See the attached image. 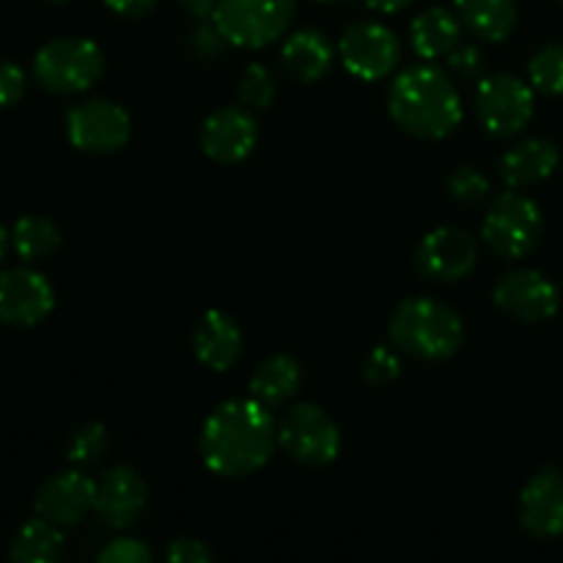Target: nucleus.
I'll use <instances>...</instances> for the list:
<instances>
[{
    "mask_svg": "<svg viewBox=\"0 0 563 563\" xmlns=\"http://www.w3.org/2000/svg\"><path fill=\"white\" fill-rule=\"evenodd\" d=\"M9 242H11V234H9V231H5V225L0 223V262H3L5 251H9Z\"/></svg>",
    "mask_w": 563,
    "mask_h": 563,
    "instance_id": "nucleus-39",
    "label": "nucleus"
},
{
    "mask_svg": "<svg viewBox=\"0 0 563 563\" xmlns=\"http://www.w3.org/2000/svg\"><path fill=\"white\" fill-rule=\"evenodd\" d=\"M449 69L462 80H478L484 77V55L476 44H456L445 58Z\"/></svg>",
    "mask_w": 563,
    "mask_h": 563,
    "instance_id": "nucleus-33",
    "label": "nucleus"
},
{
    "mask_svg": "<svg viewBox=\"0 0 563 563\" xmlns=\"http://www.w3.org/2000/svg\"><path fill=\"white\" fill-rule=\"evenodd\" d=\"M258 143V121L245 104H229L207 115L201 126V152L212 163L236 165L253 154Z\"/></svg>",
    "mask_w": 563,
    "mask_h": 563,
    "instance_id": "nucleus-14",
    "label": "nucleus"
},
{
    "mask_svg": "<svg viewBox=\"0 0 563 563\" xmlns=\"http://www.w3.org/2000/svg\"><path fill=\"white\" fill-rule=\"evenodd\" d=\"M493 302L506 317L517 319V322L537 324L548 322L559 313L561 295L559 286L539 269H515V273H506L495 284Z\"/></svg>",
    "mask_w": 563,
    "mask_h": 563,
    "instance_id": "nucleus-12",
    "label": "nucleus"
},
{
    "mask_svg": "<svg viewBox=\"0 0 563 563\" xmlns=\"http://www.w3.org/2000/svg\"><path fill=\"white\" fill-rule=\"evenodd\" d=\"M339 58L357 80H383L401 58V42L383 22H355L341 33Z\"/></svg>",
    "mask_w": 563,
    "mask_h": 563,
    "instance_id": "nucleus-10",
    "label": "nucleus"
},
{
    "mask_svg": "<svg viewBox=\"0 0 563 563\" xmlns=\"http://www.w3.org/2000/svg\"><path fill=\"white\" fill-rule=\"evenodd\" d=\"M64 528L36 517L14 533L9 544V559L14 563H55L64 555Z\"/></svg>",
    "mask_w": 563,
    "mask_h": 563,
    "instance_id": "nucleus-24",
    "label": "nucleus"
},
{
    "mask_svg": "<svg viewBox=\"0 0 563 563\" xmlns=\"http://www.w3.org/2000/svg\"><path fill=\"white\" fill-rule=\"evenodd\" d=\"M528 77L537 91L563 97V42H553L539 49L528 64Z\"/></svg>",
    "mask_w": 563,
    "mask_h": 563,
    "instance_id": "nucleus-27",
    "label": "nucleus"
},
{
    "mask_svg": "<svg viewBox=\"0 0 563 563\" xmlns=\"http://www.w3.org/2000/svg\"><path fill=\"white\" fill-rule=\"evenodd\" d=\"M295 11V0H220L212 20L231 47L258 49L289 31Z\"/></svg>",
    "mask_w": 563,
    "mask_h": 563,
    "instance_id": "nucleus-5",
    "label": "nucleus"
},
{
    "mask_svg": "<svg viewBox=\"0 0 563 563\" xmlns=\"http://www.w3.org/2000/svg\"><path fill=\"white\" fill-rule=\"evenodd\" d=\"M449 192L460 203H478L482 198H487L489 179L473 165H462L449 176Z\"/></svg>",
    "mask_w": 563,
    "mask_h": 563,
    "instance_id": "nucleus-30",
    "label": "nucleus"
},
{
    "mask_svg": "<svg viewBox=\"0 0 563 563\" xmlns=\"http://www.w3.org/2000/svg\"><path fill=\"white\" fill-rule=\"evenodd\" d=\"M401 377V361L396 355V346H374L366 357V366H363V379L374 388H385V385L396 383Z\"/></svg>",
    "mask_w": 563,
    "mask_h": 563,
    "instance_id": "nucleus-29",
    "label": "nucleus"
},
{
    "mask_svg": "<svg viewBox=\"0 0 563 563\" xmlns=\"http://www.w3.org/2000/svg\"><path fill=\"white\" fill-rule=\"evenodd\" d=\"M108 427L99 421H86L80 427L71 429L69 440H66V456H69L71 465L88 467L97 465L104 454H108Z\"/></svg>",
    "mask_w": 563,
    "mask_h": 563,
    "instance_id": "nucleus-26",
    "label": "nucleus"
},
{
    "mask_svg": "<svg viewBox=\"0 0 563 563\" xmlns=\"http://www.w3.org/2000/svg\"><path fill=\"white\" fill-rule=\"evenodd\" d=\"M544 220L537 201L522 192L509 190L489 207L482 225V240L500 258H522L537 251L542 240Z\"/></svg>",
    "mask_w": 563,
    "mask_h": 563,
    "instance_id": "nucleus-6",
    "label": "nucleus"
},
{
    "mask_svg": "<svg viewBox=\"0 0 563 563\" xmlns=\"http://www.w3.org/2000/svg\"><path fill=\"white\" fill-rule=\"evenodd\" d=\"M154 559L152 550L132 537H119L110 544H104L102 553L97 555L99 563H148Z\"/></svg>",
    "mask_w": 563,
    "mask_h": 563,
    "instance_id": "nucleus-32",
    "label": "nucleus"
},
{
    "mask_svg": "<svg viewBox=\"0 0 563 563\" xmlns=\"http://www.w3.org/2000/svg\"><path fill=\"white\" fill-rule=\"evenodd\" d=\"M165 559L170 563H209L214 555L212 550L203 542H198V539H176V542L168 544Z\"/></svg>",
    "mask_w": 563,
    "mask_h": 563,
    "instance_id": "nucleus-35",
    "label": "nucleus"
},
{
    "mask_svg": "<svg viewBox=\"0 0 563 563\" xmlns=\"http://www.w3.org/2000/svg\"><path fill=\"white\" fill-rule=\"evenodd\" d=\"M462 22L456 11L429 9L418 14L410 25V44L418 58L438 60L449 58L451 49L460 44Z\"/></svg>",
    "mask_w": 563,
    "mask_h": 563,
    "instance_id": "nucleus-21",
    "label": "nucleus"
},
{
    "mask_svg": "<svg viewBox=\"0 0 563 563\" xmlns=\"http://www.w3.org/2000/svg\"><path fill=\"white\" fill-rule=\"evenodd\" d=\"M132 121L119 102L86 99L66 113V137L77 152L113 154L130 143Z\"/></svg>",
    "mask_w": 563,
    "mask_h": 563,
    "instance_id": "nucleus-9",
    "label": "nucleus"
},
{
    "mask_svg": "<svg viewBox=\"0 0 563 563\" xmlns=\"http://www.w3.org/2000/svg\"><path fill=\"white\" fill-rule=\"evenodd\" d=\"M388 339L396 350L418 361H449L465 344V322L434 297H407L390 313Z\"/></svg>",
    "mask_w": 563,
    "mask_h": 563,
    "instance_id": "nucleus-3",
    "label": "nucleus"
},
{
    "mask_svg": "<svg viewBox=\"0 0 563 563\" xmlns=\"http://www.w3.org/2000/svg\"><path fill=\"white\" fill-rule=\"evenodd\" d=\"M278 445L300 465L324 467L341 454V429L328 410L306 401L278 423Z\"/></svg>",
    "mask_w": 563,
    "mask_h": 563,
    "instance_id": "nucleus-7",
    "label": "nucleus"
},
{
    "mask_svg": "<svg viewBox=\"0 0 563 563\" xmlns=\"http://www.w3.org/2000/svg\"><path fill=\"white\" fill-rule=\"evenodd\" d=\"M55 289L31 267L0 273V322L11 328H36L53 313Z\"/></svg>",
    "mask_w": 563,
    "mask_h": 563,
    "instance_id": "nucleus-13",
    "label": "nucleus"
},
{
    "mask_svg": "<svg viewBox=\"0 0 563 563\" xmlns=\"http://www.w3.org/2000/svg\"><path fill=\"white\" fill-rule=\"evenodd\" d=\"M317 3H330V0H317Z\"/></svg>",
    "mask_w": 563,
    "mask_h": 563,
    "instance_id": "nucleus-41",
    "label": "nucleus"
},
{
    "mask_svg": "<svg viewBox=\"0 0 563 563\" xmlns=\"http://www.w3.org/2000/svg\"><path fill=\"white\" fill-rule=\"evenodd\" d=\"M225 47H229V42H225V36L220 33V27L214 25V20L198 22L196 27L187 31V49H190V55H196V58L212 60L218 58Z\"/></svg>",
    "mask_w": 563,
    "mask_h": 563,
    "instance_id": "nucleus-31",
    "label": "nucleus"
},
{
    "mask_svg": "<svg viewBox=\"0 0 563 563\" xmlns=\"http://www.w3.org/2000/svg\"><path fill=\"white\" fill-rule=\"evenodd\" d=\"M278 449V423L267 405L251 399H229L203 421L198 451L214 476L242 478L262 471Z\"/></svg>",
    "mask_w": 563,
    "mask_h": 563,
    "instance_id": "nucleus-1",
    "label": "nucleus"
},
{
    "mask_svg": "<svg viewBox=\"0 0 563 563\" xmlns=\"http://www.w3.org/2000/svg\"><path fill=\"white\" fill-rule=\"evenodd\" d=\"M192 352L209 372H229L242 355V330L236 319L218 308L203 313L192 330Z\"/></svg>",
    "mask_w": 563,
    "mask_h": 563,
    "instance_id": "nucleus-18",
    "label": "nucleus"
},
{
    "mask_svg": "<svg viewBox=\"0 0 563 563\" xmlns=\"http://www.w3.org/2000/svg\"><path fill=\"white\" fill-rule=\"evenodd\" d=\"M561 163L559 146L548 137H528L500 157L498 174L511 190L550 179Z\"/></svg>",
    "mask_w": 563,
    "mask_h": 563,
    "instance_id": "nucleus-19",
    "label": "nucleus"
},
{
    "mask_svg": "<svg viewBox=\"0 0 563 563\" xmlns=\"http://www.w3.org/2000/svg\"><path fill=\"white\" fill-rule=\"evenodd\" d=\"M60 229L44 214H25L11 229V245L22 262H42L60 247Z\"/></svg>",
    "mask_w": 563,
    "mask_h": 563,
    "instance_id": "nucleus-25",
    "label": "nucleus"
},
{
    "mask_svg": "<svg viewBox=\"0 0 563 563\" xmlns=\"http://www.w3.org/2000/svg\"><path fill=\"white\" fill-rule=\"evenodd\" d=\"M104 5L119 16H146L157 0H104Z\"/></svg>",
    "mask_w": 563,
    "mask_h": 563,
    "instance_id": "nucleus-36",
    "label": "nucleus"
},
{
    "mask_svg": "<svg viewBox=\"0 0 563 563\" xmlns=\"http://www.w3.org/2000/svg\"><path fill=\"white\" fill-rule=\"evenodd\" d=\"M27 77L14 60H0V108H11L25 97Z\"/></svg>",
    "mask_w": 563,
    "mask_h": 563,
    "instance_id": "nucleus-34",
    "label": "nucleus"
},
{
    "mask_svg": "<svg viewBox=\"0 0 563 563\" xmlns=\"http://www.w3.org/2000/svg\"><path fill=\"white\" fill-rule=\"evenodd\" d=\"M454 11L482 42H506L517 25L515 0H454Z\"/></svg>",
    "mask_w": 563,
    "mask_h": 563,
    "instance_id": "nucleus-22",
    "label": "nucleus"
},
{
    "mask_svg": "<svg viewBox=\"0 0 563 563\" xmlns=\"http://www.w3.org/2000/svg\"><path fill=\"white\" fill-rule=\"evenodd\" d=\"M104 75V55L91 38L60 36L44 44L33 58V80L49 93L75 97L97 86Z\"/></svg>",
    "mask_w": 563,
    "mask_h": 563,
    "instance_id": "nucleus-4",
    "label": "nucleus"
},
{
    "mask_svg": "<svg viewBox=\"0 0 563 563\" xmlns=\"http://www.w3.org/2000/svg\"><path fill=\"white\" fill-rule=\"evenodd\" d=\"M372 11H379V14H396V11L407 9L412 0H363Z\"/></svg>",
    "mask_w": 563,
    "mask_h": 563,
    "instance_id": "nucleus-38",
    "label": "nucleus"
},
{
    "mask_svg": "<svg viewBox=\"0 0 563 563\" xmlns=\"http://www.w3.org/2000/svg\"><path fill=\"white\" fill-rule=\"evenodd\" d=\"M520 526L533 539L563 537V473L542 467L528 478L520 493Z\"/></svg>",
    "mask_w": 563,
    "mask_h": 563,
    "instance_id": "nucleus-17",
    "label": "nucleus"
},
{
    "mask_svg": "<svg viewBox=\"0 0 563 563\" xmlns=\"http://www.w3.org/2000/svg\"><path fill=\"white\" fill-rule=\"evenodd\" d=\"M47 3H66V0H47Z\"/></svg>",
    "mask_w": 563,
    "mask_h": 563,
    "instance_id": "nucleus-40",
    "label": "nucleus"
},
{
    "mask_svg": "<svg viewBox=\"0 0 563 563\" xmlns=\"http://www.w3.org/2000/svg\"><path fill=\"white\" fill-rule=\"evenodd\" d=\"M148 489L141 473L130 465H113L104 471L97 482V500H93V515L99 522L113 531L135 526L137 517L146 509Z\"/></svg>",
    "mask_w": 563,
    "mask_h": 563,
    "instance_id": "nucleus-15",
    "label": "nucleus"
},
{
    "mask_svg": "<svg viewBox=\"0 0 563 563\" xmlns=\"http://www.w3.org/2000/svg\"><path fill=\"white\" fill-rule=\"evenodd\" d=\"M478 264V240L460 225L429 231L416 251V267L423 278L454 284L467 278Z\"/></svg>",
    "mask_w": 563,
    "mask_h": 563,
    "instance_id": "nucleus-11",
    "label": "nucleus"
},
{
    "mask_svg": "<svg viewBox=\"0 0 563 563\" xmlns=\"http://www.w3.org/2000/svg\"><path fill=\"white\" fill-rule=\"evenodd\" d=\"M280 60L291 80L297 82H317L328 75L330 64H333V44L328 42L322 31H306L291 33L280 47Z\"/></svg>",
    "mask_w": 563,
    "mask_h": 563,
    "instance_id": "nucleus-20",
    "label": "nucleus"
},
{
    "mask_svg": "<svg viewBox=\"0 0 563 563\" xmlns=\"http://www.w3.org/2000/svg\"><path fill=\"white\" fill-rule=\"evenodd\" d=\"M179 3L185 5L192 16H198V20H207V16L214 14L220 0H179Z\"/></svg>",
    "mask_w": 563,
    "mask_h": 563,
    "instance_id": "nucleus-37",
    "label": "nucleus"
},
{
    "mask_svg": "<svg viewBox=\"0 0 563 563\" xmlns=\"http://www.w3.org/2000/svg\"><path fill=\"white\" fill-rule=\"evenodd\" d=\"M97 500V482L80 471H64L49 476L33 498V511L58 528H71L86 520Z\"/></svg>",
    "mask_w": 563,
    "mask_h": 563,
    "instance_id": "nucleus-16",
    "label": "nucleus"
},
{
    "mask_svg": "<svg viewBox=\"0 0 563 563\" xmlns=\"http://www.w3.org/2000/svg\"><path fill=\"white\" fill-rule=\"evenodd\" d=\"M561 3H563V0H561Z\"/></svg>",
    "mask_w": 563,
    "mask_h": 563,
    "instance_id": "nucleus-42",
    "label": "nucleus"
},
{
    "mask_svg": "<svg viewBox=\"0 0 563 563\" xmlns=\"http://www.w3.org/2000/svg\"><path fill=\"white\" fill-rule=\"evenodd\" d=\"M533 88L511 71L487 75L476 88V115L484 130L495 137H511L528 126L533 119Z\"/></svg>",
    "mask_w": 563,
    "mask_h": 563,
    "instance_id": "nucleus-8",
    "label": "nucleus"
},
{
    "mask_svg": "<svg viewBox=\"0 0 563 563\" xmlns=\"http://www.w3.org/2000/svg\"><path fill=\"white\" fill-rule=\"evenodd\" d=\"M236 93H240V104H245L247 110H264L273 104L278 93V80L264 64H251L242 71Z\"/></svg>",
    "mask_w": 563,
    "mask_h": 563,
    "instance_id": "nucleus-28",
    "label": "nucleus"
},
{
    "mask_svg": "<svg viewBox=\"0 0 563 563\" xmlns=\"http://www.w3.org/2000/svg\"><path fill=\"white\" fill-rule=\"evenodd\" d=\"M388 113L421 141H443L460 126L462 99L440 66L418 64L399 71L388 88Z\"/></svg>",
    "mask_w": 563,
    "mask_h": 563,
    "instance_id": "nucleus-2",
    "label": "nucleus"
},
{
    "mask_svg": "<svg viewBox=\"0 0 563 563\" xmlns=\"http://www.w3.org/2000/svg\"><path fill=\"white\" fill-rule=\"evenodd\" d=\"M302 385V366L291 355H273L253 372L247 390L267 407H280L297 396Z\"/></svg>",
    "mask_w": 563,
    "mask_h": 563,
    "instance_id": "nucleus-23",
    "label": "nucleus"
}]
</instances>
